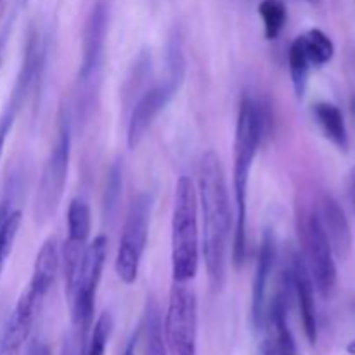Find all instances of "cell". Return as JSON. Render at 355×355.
Returning <instances> with one entry per match:
<instances>
[{"label": "cell", "instance_id": "6da1fadb", "mask_svg": "<svg viewBox=\"0 0 355 355\" xmlns=\"http://www.w3.org/2000/svg\"><path fill=\"white\" fill-rule=\"evenodd\" d=\"M198 210L201 214L203 257L208 279L215 290L225 281L232 239V211L222 162L214 149L201 156L198 170Z\"/></svg>", "mask_w": 355, "mask_h": 355}, {"label": "cell", "instance_id": "7a4b0ae2", "mask_svg": "<svg viewBox=\"0 0 355 355\" xmlns=\"http://www.w3.org/2000/svg\"><path fill=\"white\" fill-rule=\"evenodd\" d=\"M266 130L263 110L253 97L243 96L239 103L234 135V203L236 222L232 232V262L241 267L246 259V225H248V187L253 163L259 155Z\"/></svg>", "mask_w": 355, "mask_h": 355}, {"label": "cell", "instance_id": "3957f363", "mask_svg": "<svg viewBox=\"0 0 355 355\" xmlns=\"http://www.w3.org/2000/svg\"><path fill=\"white\" fill-rule=\"evenodd\" d=\"M172 277L173 283H189L200 267V210L196 186L187 175L175 184L172 210Z\"/></svg>", "mask_w": 355, "mask_h": 355}, {"label": "cell", "instance_id": "277c9868", "mask_svg": "<svg viewBox=\"0 0 355 355\" xmlns=\"http://www.w3.org/2000/svg\"><path fill=\"white\" fill-rule=\"evenodd\" d=\"M69 158H71V125L66 111L61 110L55 139L42 168L40 182L35 194L33 217L37 224H47L61 205L68 182Z\"/></svg>", "mask_w": 355, "mask_h": 355}, {"label": "cell", "instance_id": "5b68a950", "mask_svg": "<svg viewBox=\"0 0 355 355\" xmlns=\"http://www.w3.org/2000/svg\"><path fill=\"white\" fill-rule=\"evenodd\" d=\"M149 224H151V198L141 193L128 205L120 241H118L116 259H114L118 279L127 286L134 284L139 277L142 257L148 246Z\"/></svg>", "mask_w": 355, "mask_h": 355}, {"label": "cell", "instance_id": "8992f818", "mask_svg": "<svg viewBox=\"0 0 355 355\" xmlns=\"http://www.w3.org/2000/svg\"><path fill=\"white\" fill-rule=\"evenodd\" d=\"M170 355H198V300L187 283H173L163 321Z\"/></svg>", "mask_w": 355, "mask_h": 355}, {"label": "cell", "instance_id": "52a82bcc", "mask_svg": "<svg viewBox=\"0 0 355 355\" xmlns=\"http://www.w3.org/2000/svg\"><path fill=\"white\" fill-rule=\"evenodd\" d=\"M302 243H304V262L307 266L314 288L322 298H329L336 290V263L331 245L324 234L315 211L305 217L302 225Z\"/></svg>", "mask_w": 355, "mask_h": 355}, {"label": "cell", "instance_id": "ba28073f", "mask_svg": "<svg viewBox=\"0 0 355 355\" xmlns=\"http://www.w3.org/2000/svg\"><path fill=\"white\" fill-rule=\"evenodd\" d=\"M66 225H68V238L62 245V252L59 259L62 262V276H64L66 295L73 290L76 276L82 267L83 255L89 246L90 231H92V215L90 207L82 198H75L69 201L68 214H66Z\"/></svg>", "mask_w": 355, "mask_h": 355}, {"label": "cell", "instance_id": "9c48e42d", "mask_svg": "<svg viewBox=\"0 0 355 355\" xmlns=\"http://www.w3.org/2000/svg\"><path fill=\"white\" fill-rule=\"evenodd\" d=\"M40 64H42L40 44H38L37 35L31 33V37L28 38L26 49H24L23 62H21L19 73H17L12 90H10L9 101H7V104L3 106L2 114H0V158H2L3 146H6L7 137H9L10 130H12L14 123H16L17 114H19L21 110H23L24 101H26L28 97V92H30L31 85L35 83V78H37Z\"/></svg>", "mask_w": 355, "mask_h": 355}, {"label": "cell", "instance_id": "30bf717a", "mask_svg": "<svg viewBox=\"0 0 355 355\" xmlns=\"http://www.w3.org/2000/svg\"><path fill=\"white\" fill-rule=\"evenodd\" d=\"M180 89L179 82L166 78L165 82L155 85L153 89L146 90L130 111L127 125V146L128 149H135L146 137L148 130L151 128L153 121L158 118L166 107V104L173 99L177 90Z\"/></svg>", "mask_w": 355, "mask_h": 355}, {"label": "cell", "instance_id": "8fae6325", "mask_svg": "<svg viewBox=\"0 0 355 355\" xmlns=\"http://www.w3.org/2000/svg\"><path fill=\"white\" fill-rule=\"evenodd\" d=\"M44 300L45 295L38 293L33 288L28 286L23 291L0 338V355H21Z\"/></svg>", "mask_w": 355, "mask_h": 355}, {"label": "cell", "instance_id": "7c38bea8", "mask_svg": "<svg viewBox=\"0 0 355 355\" xmlns=\"http://www.w3.org/2000/svg\"><path fill=\"white\" fill-rule=\"evenodd\" d=\"M107 35V9L103 2H97L90 10L83 28L82 62H80L78 78L87 83L97 75L104 58V45Z\"/></svg>", "mask_w": 355, "mask_h": 355}, {"label": "cell", "instance_id": "4fadbf2b", "mask_svg": "<svg viewBox=\"0 0 355 355\" xmlns=\"http://www.w3.org/2000/svg\"><path fill=\"white\" fill-rule=\"evenodd\" d=\"M315 215H318L326 238L331 245L333 255L338 260H347L350 250H352V232H350V225L343 208L340 207L335 198H331L329 194H322L319 198Z\"/></svg>", "mask_w": 355, "mask_h": 355}, {"label": "cell", "instance_id": "5bb4252c", "mask_svg": "<svg viewBox=\"0 0 355 355\" xmlns=\"http://www.w3.org/2000/svg\"><path fill=\"white\" fill-rule=\"evenodd\" d=\"M274 263H276V238L272 231L267 229L260 243L259 259H257L255 277H253L252 291V314L255 328H263V319L267 311V288L272 276Z\"/></svg>", "mask_w": 355, "mask_h": 355}, {"label": "cell", "instance_id": "9a60e30c", "mask_svg": "<svg viewBox=\"0 0 355 355\" xmlns=\"http://www.w3.org/2000/svg\"><path fill=\"white\" fill-rule=\"evenodd\" d=\"M290 274L291 290H293L295 297H297L305 336H307L311 345H315V342H318V314H315L314 298L315 288L311 279L307 266H305L304 259H302L300 255H297L293 259V267H291Z\"/></svg>", "mask_w": 355, "mask_h": 355}, {"label": "cell", "instance_id": "2e32d148", "mask_svg": "<svg viewBox=\"0 0 355 355\" xmlns=\"http://www.w3.org/2000/svg\"><path fill=\"white\" fill-rule=\"evenodd\" d=\"M59 263H61V259H59L58 241H55V238H49L40 246V252L37 253L33 272H31V279L28 286L47 297L49 290L52 288L55 276H58Z\"/></svg>", "mask_w": 355, "mask_h": 355}, {"label": "cell", "instance_id": "e0dca14e", "mask_svg": "<svg viewBox=\"0 0 355 355\" xmlns=\"http://www.w3.org/2000/svg\"><path fill=\"white\" fill-rule=\"evenodd\" d=\"M14 187L6 191V196L0 201V272L6 263L7 257L12 252L14 241L19 232L23 214L19 210H14Z\"/></svg>", "mask_w": 355, "mask_h": 355}, {"label": "cell", "instance_id": "ac0fdd59", "mask_svg": "<svg viewBox=\"0 0 355 355\" xmlns=\"http://www.w3.org/2000/svg\"><path fill=\"white\" fill-rule=\"evenodd\" d=\"M314 116L319 127L322 128L326 137L338 146L340 149L349 148V135H347L345 118L342 110L331 103H319L314 106Z\"/></svg>", "mask_w": 355, "mask_h": 355}, {"label": "cell", "instance_id": "d6986e66", "mask_svg": "<svg viewBox=\"0 0 355 355\" xmlns=\"http://www.w3.org/2000/svg\"><path fill=\"white\" fill-rule=\"evenodd\" d=\"M288 64H290V75L295 94H297L298 99H302L305 89H307L309 69H311V61H309L307 52H305L302 35L295 38V42L291 44L290 52H288Z\"/></svg>", "mask_w": 355, "mask_h": 355}, {"label": "cell", "instance_id": "ffe728a7", "mask_svg": "<svg viewBox=\"0 0 355 355\" xmlns=\"http://www.w3.org/2000/svg\"><path fill=\"white\" fill-rule=\"evenodd\" d=\"M142 355H168V349L163 335V321L156 304L148 305L144 321V352Z\"/></svg>", "mask_w": 355, "mask_h": 355}, {"label": "cell", "instance_id": "44dd1931", "mask_svg": "<svg viewBox=\"0 0 355 355\" xmlns=\"http://www.w3.org/2000/svg\"><path fill=\"white\" fill-rule=\"evenodd\" d=\"M302 40H304V47L311 64L324 66L335 55V45L324 31L315 30V28L309 30L307 33L302 35Z\"/></svg>", "mask_w": 355, "mask_h": 355}, {"label": "cell", "instance_id": "7402d4cb", "mask_svg": "<svg viewBox=\"0 0 355 355\" xmlns=\"http://www.w3.org/2000/svg\"><path fill=\"white\" fill-rule=\"evenodd\" d=\"M259 16L262 17L263 35L267 40H274L281 35L288 19V10L283 0H262L259 3Z\"/></svg>", "mask_w": 355, "mask_h": 355}, {"label": "cell", "instance_id": "603a6c76", "mask_svg": "<svg viewBox=\"0 0 355 355\" xmlns=\"http://www.w3.org/2000/svg\"><path fill=\"white\" fill-rule=\"evenodd\" d=\"M113 331V318L110 312H103L90 329L89 342H87L85 354L83 355H104L106 354L107 342Z\"/></svg>", "mask_w": 355, "mask_h": 355}, {"label": "cell", "instance_id": "cb8c5ba5", "mask_svg": "<svg viewBox=\"0 0 355 355\" xmlns=\"http://www.w3.org/2000/svg\"><path fill=\"white\" fill-rule=\"evenodd\" d=\"M121 166L120 162L114 163L113 166L107 172L106 179V191H104V210L107 215H111L114 211V208L118 207V200H120L121 193Z\"/></svg>", "mask_w": 355, "mask_h": 355}, {"label": "cell", "instance_id": "d4e9b609", "mask_svg": "<svg viewBox=\"0 0 355 355\" xmlns=\"http://www.w3.org/2000/svg\"><path fill=\"white\" fill-rule=\"evenodd\" d=\"M260 355H295V347L283 345L269 335L260 345Z\"/></svg>", "mask_w": 355, "mask_h": 355}, {"label": "cell", "instance_id": "484cf974", "mask_svg": "<svg viewBox=\"0 0 355 355\" xmlns=\"http://www.w3.org/2000/svg\"><path fill=\"white\" fill-rule=\"evenodd\" d=\"M137 340H139V335H134L130 340H128L127 347H125L123 354L121 355H135V347H137Z\"/></svg>", "mask_w": 355, "mask_h": 355}, {"label": "cell", "instance_id": "4316f807", "mask_svg": "<svg viewBox=\"0 0 355 355\" xmlns=\"http://www.w3.org/2000/svg\"><path fill=\"white\" fill-rule=\"evenodd\" d=\"M349 198L352 201V207L355 210V168L350 173V180H349Z\"/></svg>", "mask_w": 355, "mask_h": 355}, {"label": "cell", "instance_id": "83f0119b", "mask_svg": "<svg viewBox=\"0 0 355 355\" xmlns=\"http://www.w3.org/2000/svg\"><path fill=\"white\" fill-rule=\"evenodd\" d=\"M6 37H7V31H6V33L0 35V64H2V55H3V45H6Z\"/></svg>", "mask_w": 355, "mask_h": 355}, {"label": "cell", "instance_id": "f1b7e54d", "mask_svg": "<svg viewBox=\"0 0 355 355\" xmlns=\"http://www.w3.org/2000/svg\"><path fill=\"white\" fill-rule=\"evenodd\" d=\"M347 352H349L350 355H355V340H354V342H350L349 345H347Z\"/></svg>", "mask_w": 355, "mask_h": 355}]
</instances>
